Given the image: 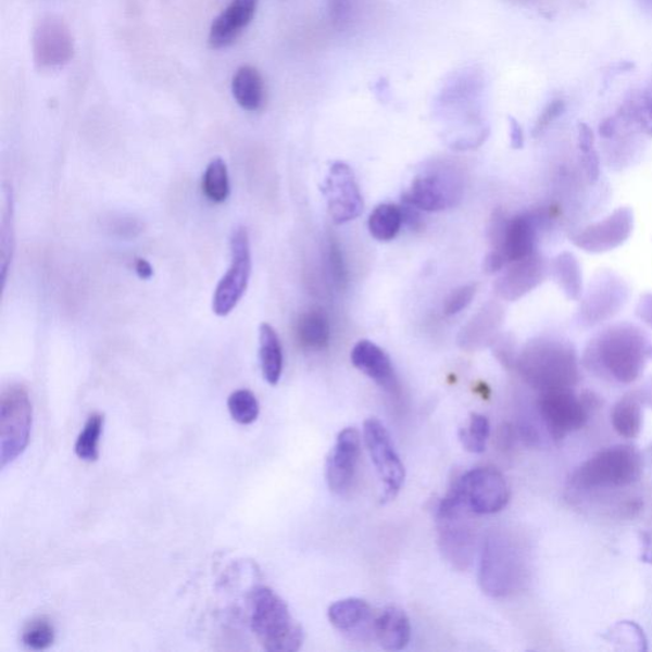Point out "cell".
Wrapping results in <instances>:
<instances>
[{
  "label": "cell",
  "mask_w": 652,
  "mask_h": 652,
  "mask_svg": "<svg viewBox=\"0 0 652 652\" xmlns=\"http://www.w3.org/2000/svg\"><path fill=\"white\" fill-rule=\"evenodd\" d=\"M650 348L647 335L636 325H613L590 340L584 365L603 379L629 385L640 379Z\"/></svg>",
  "instance_id": "obj_1"
},
{
  "label": "cell",
  "mask_w": 652,
  "mask_h": 652,
  "mask_svg": "<svg viewBox=\"0 0 652 652\" xmlns=\"http://www.w3.org/2000/svg\"><path fill=\"white\" fill-rule=\"evenodd\" d=\"M643 472L642 455L632 444H614L598 451L577 466L568 479V491L587 496L624 491L639 484Z\"/></svg>",
  "instance_id": "obj_2"
},
{
  "label": "cell",
  "mask_w": 652,
  "mask_h": 652,
  "mask_svg": "<svg viewBox=\"0 0 652 652\" xmlns=\"http://www.w3.org/2000/svg\"><path fill=\"white\" fill-rule=\"evenodd\" d=\"M526 384L540 392L574 389L580 381V365L573 344L542 338L525 348L517 361Z\"/></svg>",
  "instance_id": "obj_3"
},
{
  "label": "cell",
  "mask_w": 652,
  "mask_h": 652,
  "mask_svg": "<svg viewBox=\"0 0 652 652\" xmlns=\"http://www.w3.org/2000/svg\"><path fill=\"white\" fill-rule=\"evenodd\" d=\"M250 625L266 651L294 652L302 647L303 629L290 607L269 588H256L250 595Z\"/></svg>",
  "instance_id": "obj_4"
},
{
  "label": "cell",
  "mask_w": 652,
  "mask_h": 652,
  "mask_svg": "<svg viewBox=\"0 0 652 652\" xmlns=\"http://www.w3.org/2000/svg\"><path fill=\"white\" fill-rule=\"evenodd\" d=\"M525 559L515 540L502 532H493L481 547L478 580L487 595L503 598L522 587L525 581Z\"/></svg>",
  "instance_id": "obj_5"
},
{
  "label": "cell",
  "mask_w": 652,
  "mask_h": 652,
  "mask_svg": "<svg viewBox=\"0 0 652 652\" xmlns=\"http://www.w3.org/2000/svg\"><path fill=\"white\" fill-rule=\"evenodd\" d=\"M599 406L594 392L577 394L574 389L540 392L537 408L540 421L554 442H561L588 424Z\"/></svg>",
  "instance_id": "obj_6"
},
{
  "label": "cell",
  "mask_w": 652,
  "mask_h": 652,
  "mask_svg": "<svg viewBox=\"0 0 652 652\" xmlns=\"http://www.w3.org/2000/svg\"><path fill=\"white\" fill-rule=\"evenodd\" d=\"M466 510L453 493L437 509V535L444 560L457 569L469 568L476 555L477 536Z\"/></svg>",
  "instance_id": "obj_7"
},
{
  "label": "cell",
  "mask_w": 652,
  "mask_h": 652,
  "mask_svg": "<svg viewBox=\"0 0 652 652\" xmlns=\"http://www.w3.org/2000/svg\"><path fill=\"white\" fill-rule=\"evenodd\" d=\"M33 428V404L22 385H11L0 398V466L24 454Z\"/></svg>",
  "instance_id": "obj_8"
},
{
  "label": "cell",
  "mask_w": 652,
  "mask_h": 652,
  "mask_svg": "<svg viewBox=\"0 0 652 652\" xmlns=\"http://www.w3.org/2000/svg\"><path fill=\"white\" fill-rule=\"evenodd\" d=\"M450 493L473 515L498 514L507 506L511 498L503 474L487 466L465 473Z\"/></svg>",
  "instance_id": "obj_9"
},
{
  "label": "cell",
  "mask_w": 652,
  "mask_h": 652,
  "mask_svg": "<svg viewBox=\"0 0 652 652\" xmlns=\"http://www.w3.org/2000/svg\"><path fill=\"white\" fill-rule=\"evenodd\" d=\"M463 180L453 167L441 165L424 170L403 196V203L424 212L453 209L463 197Z\"/></svg>",
  "instance_id": "obj_10"
},
{
  "label": "cell",
  "mask_w": 652,
  "mask_h": 652,
  "mask_svg": "<svg viewBox=\"0 0 652 652\" xmlns=\"http://www.w3.org/2000/svg\"><path fill=\"white\" fill-rule=\"evenodd\" d=\"M231 266L220 280L213 296V313L227 316L239 305L251 276V251L247 228L236 227L231 235Z\"/></svg>",
  "instance_id": "obj_11"
},
{
  "label": "cell",
  "mask_w": 652,
  "mask_h": 652,
  "mask_svg": "<svg viewBox=\"0 0 652 652\" xmlns=\"http://www.w3.org/2000/svg\"><path fill=\"white\" fill-rule=\"evenodd\" d=\"M363 440L383 481L381 502L394 500L405 480V468L390 439L388 429L379 419L369 418L363 426Z\"/></svg>",
  "instance_id": "obj_12"
},
{
  "label": "cell",
  "mask_w": 652,
  "mask_h": 652,
  "mask_svg": "<svg viewBox=\"0 0 652 652\" xmlns=\"http://www.w3.org/2000/svg\"><path fill=\"white\" fill-rule=\"evenodd\" d=\"M322 191L335 224L344 225L361 216L363 198L352 168L347 163H333Z\"/></svg>",
  "instance_id": "obj_13"
},
{
  "label": "cell",
  "mask_w": 652,
  "mask_h": 652,
  "mask_svg": "<svg viewBox=\"0 0 652 652\" xmlns=\"http://www.w3.org/2000/svg\"><path fill=\"white\" fill-rule=\"evenodd\" d=\"M537 220L532 214H518L510 221L494 216L491 229L493 251H498L507 264L536 254Z\"/></svg>",
  "instance_id": "obj_14"
},
{
  "label": "cell",
  "mask_w": 652,
  "mask_h": 652,
  "mask_svg": "<svg viewBox=\"0 0 652 652\" xmlns=\"http://www.w3.org/2000/svg\"><path fill=\"white\" fill-rule=\"evenodd\" d=\"M34 61L37 68L55 70L68 64L74 54V41L68 26L53 16L42 18L35 28Z\"/></svg>",
  "instance_id": "obj_15"
},
{
  "label": "cell",
  "mask_w": 652,
  "mask_h": 652,
  "mask_svg": "<svg viewBox=\"0 0 652 652\" xmlns=\"http://www.w3.org/2000/svg\"><path fill=\"white\" fill-rule=\"evenodd\" d=\"M632 226V211L620 209L604 221L575 233L570 236V241L588 253H605L624 243L631 235Z\"/></svg>",
  "instance_id": "obj_16"
},
{
  "label": "cell",
  "mask_w": 652,
  "mask_h": 652,
  "mask_svg": "<svg viewBox=\"0 0 652 652\" xmlns=\"http://www.w3.org/2000/svg\"><path fill=\"white\" fill-rule=\"evenodd\" d=\"M361 450V436L355 428H344L340 431L335 448L326 461L325 477L330 491L344 494L351 488Z\"/></svg>",
  "instance_id": "obj_17"
},
{
  "label": "cell",
  "mask_w": 652,
  "mask_h": 652,
  "mask_svg": "<svg viewBox=\"0 0 652 652\" xmlns=\"http://www.w3.org/2000/svg\"><path fill=\"white\" fill-rule=\"evenodd\" d=\"M627 300V288L624 281L604 273L590 286L579 311L580 323L592 326L619 313Z\"/></svg>",
  "instance_id": "obj_18"
},
{
  "label": "cell",
  "mask_w": 652,
  "mask_h": 652,
  "mask_svg": "<svg viewBox=\"0 0 652 652\" xmlns=\"http://www.w3.org/2000/svg\"><path fill=\"white\" fill-rule=\"evenodd\" d=\"M259 0H233V3L214 18L209 42L214 50L225 49L239 39L253 21Z\"/></svg>",
  "instance_id": "obj_19"
},
{
  "label": "cell",
  "mask_w": 652,
  "mask_h": 652,
  "mask_svg": "<svg viewBox=\"0 0 652 652\" xmlns=\"http://www.w3.org/2000/svg\"><path fill=\"white\" fill-rule=\"evenodd\" d=\"M511 266L499 281V293L503 299L515 301L535 290L546 277L547 266L542 258L532 254Z\"/></svg>",
  "instance_id": "obj_20"
},
{
  "label": "cell",
  "mask_w": 652,
  "mask_h": 652,
  "mask_svg": "<svg viewBox=\"0 0 652 652\" xmlns=\"http://www.w3.org/2000/svg\"><path fill=\"white\" fill-rule=\"evenodd\" d=\"M353 366L384 390L397 388V376L389 355L372 340H360L351 353Z\"/></svg>",
  "instance_id": "obj_21"
},
{
  "label": "cell",
  "mask_w": 652,
  "mask_h": 652,
  "mask_svg": "<svg viewBox=\"0 0 652 652\" xmlns=\"http://www.w3.org/2000/svg\"><path fill=\"white\" fill-rule=\"evenodd\" d=\"M374 632L383 649L388 651L403 650L411 641L412 627L410 618L398 606L385 607L375 620Z\"/></svg>",
  "instance_id": "obj_22"
},
{
  "label": "cell",
  "mask_w": 652,
  "mask_h": 652,
  "mask_svg": "<svg viewBox=\"0 0 652 652\" xmlns=\"http://www.w3.org/2000/svg\"><path fill=\"white\" fill-rule=\"evenodd\" d=\"M643 402L640 394L629 392L614 404L611 412V422L620 437L624 439H636L642 431L643 426Z\"/></svg>",
  "instance_id": "obj_23"
},
{
  "label": "cell",
  "mask_w": 652,
  "mask_h": 652,
  "mask_svg": "<svg viewBox=\"0 0 652 652\" xmlns=\"http://www.w3.org/2000/svg\"><path fill=\"white\" fill-rule=\"evenodd\" d=\"M259 358L264 380L274 387L284 372V351L277 331L266 323L259 329Z\"/></svg>",
  "instance_id": "obj_24"
},
{
  "label": "cell",
  "mask_w": 652,
  "mask_h": 652,
  "mask_svg": "<svg viewBox=\"0 0 652 652\" xmlns=\"http://www.w3.org/2000/svg\"><path fill=\"white\" fill-rule=\"evenodd\" d=\"M328 617L339 631L355 632L372 620L373 610L365 600L348 598L331 604Z\"/></svg>",
  "instance_id": "obj_25"
},
{
  "label": "cell",
  "mask_w": 652,
  "mask_h": 652,
  "mask_svg": "<svg viewBox=\"0 0 652 652\" xmlns=\"http://www.w3.org/2000/svg\"><path fill=\"white\" fill-rule=\"evenodd\" d=\"M233 95L239 105L247 111H258L264 102V80L254 66L243 65L233 79Z\"/></svg>",
  "instance_id": "obj_26"
},
{
  "label": "cell",
  "mask_w": 652,
  "mask_h": 652,
  "mask_svg": "<svg viewBox=\"0 0 652 652\" xmlns=\"http://www.w3.org/2000/svg\"><path fill=\"white\" fill-rule=\"evenodd\" d=\"M404 224L403 211L394 204H380L369 214L368 231L381 242L394 240Z\"/></svg>",
  "instance_id": "obj_27"
},
{
  "label": "cell",
  "mask_w": 652,
  "mask_h": 652,
  "mask_svg": "<svg viewBox=\"0 0 652 652\" xmlns=\"http://www.w3.org/2000/svg\"><path fill=\"white\" fill-rule=\"evenodd\" d=\"M552 274L567 299L579 300L582 292V274L579 262L570 253H562L552 263Z\"/></svg>",
  "instance_id": "obj_28"
},
{
  "label": "cell",
  "mask_w": 652,
  "mask_h": 652,
  "mask_svg": "<svg viewBox=\"0 0 652 652\" xmlns=\"http://www.w3.org/2000/svg\"><path fill=\"white\" fill-rule=\"evenodd\" d=\"M300 342L313 350H322L330 342V324L321 310H311L303 314L298 325Z\"/></svg>",
  "instance_id": "obj_29"
},
{
  "label": "cell",
  "mask_w": 652,
  "mask_h": 652,
  "mask_svg": "<svg viewBox=\"0 0 652 652\" xmlns=\"http://www.w3.org/2000/svg\"><path fill=\"white\" fill-rule=\"evenodd\" d=\"M4 211L0 225V277L4 287L7 273L12 263L14 249L13 198L12 190L4 189Z\"/></svg>",
  "instance_id": "obj_30"
},
{
  "label": "cell",
  "mask_w": 652,
  "mask_h": 652,
  "mask_svg": "<svg viewBox=\"0 0 652 652\" xmlns=\"http://www.w3.org/2000/svg\"><path fill=\"white\" fill-rule=\"evenodd\" d=\"M203 192L213 203H224L229 196V179L226 162L214 159L203 175Z\"/></svg>",
  "instance_id": "obj_31"
},
{
  "label": "cell",
  "mask_w": 652,
  "mask_h": 652,
  "mask_svg": "<svg viewBox=\"0 0 652 652\" xmlns=\"http://www.w3.org/2000/svg\"><path fill=\"white\" fill-rule=\"evenodd\" d=\"M103 429V417L101 414H92L87 419L84 429L76 442V454L80 461L92 463L99 459V443Z\"/></svg>",
  "instance_id": "obj_32"
},
{
  "label": "cell",
  "mask_w": 652,
  "mask_h": 652,
  "mask_svg": "<svg viewBox=\"0 0 652 652\" xmlns=\"http://www.w3.org/2000/svg\"><path fill=\"white\" fill-rule=\"evenodd\" d=\"M489 435H491V425L487 417L473 413L468 426L459 431V440L465 450L474 454H481L487 449Z\"/></svg>",
  "instance_id": "obj_33"
},
{
  "label": "cell",
  "mask_w": 652,
  "mask_h": 652,
  "mask_svg": "<svg viewBox=\"0 0 652 652\" xmlns=\"http://www.w3.org/2000/svg\"><path fill=\"white\" fill-rule=\"evenodd\" d=\"M610 642L622 644V649L647 651L648 639L643 629L631 620H622L604 635Z\"/></svg>",
  "instance_id": "obj_34"
},
{
  "label": "cell",
  "mask_w": 652,
  "mask_h": 652,
  "mask_svg": "<svg viewBox=\"0 0 652 652\" xmlns=\"http://www.w3.org/2000/svg\"><path fill=\"white\" fill-rule=\"evenodd\" d=\"M227 405L233 419L240 425L253 424L261 412L256 397L247 389L234 391L228 398Z\"/></svg>",
  "instance_id": "obj_35"
},
{
  "label": "cell",
  "mask_w": 652,
  "mask_h": 652,
  "mask_svg": "<svg viewBox=\"0 0 652 652\" xmlns=\"http://www.w3.org/2000/svg\"><path fill=\"white\" fill-rule=\"evenodd\" d=\"M22 640L28 649L35 651L47 650L55 641L54 627L47 619H36L28 625Z\"/></svg>",
  "instance_id": "obj_36"
},
{
  "label": "cell",
  "mask_w": 652,
  "mask_h": 652,
  "mask_svg": "<svg viewBox=\"0 0 652 652\" xmlns=\"http://www.w3.org/2000/svg\"><path fill=\"white\" fill-rule=\"evenodd\" d=\"M476 285H468L457 288L444 303V314L451 316L461 313L464 309L471 305V302L476 296Z\"/></svg>",
  "instance_id": "obj_37"
},
{
  "label": "cell",
  "mask_w": 652,
  "mask_h": 652,
  "mask_svg": "<svg viewBox=\"0 0 652 652\" xmlns=\"http://www.w3.org/2000/svg\"><path fill=\"white\" fill-rule=\"evenodd\" d=\"M329 265L333 278L338 287L343 288L347 284V271L343 262L342 251L336 241L329 244Z\"/></svg>",
  "instance_id": "obj_38"
},
{
  "label": "cell",
  "mask_w": 652,
  "mask_h": 652,
  "mask_svg": "<svg viewBox=\"0 0 652 652\" xmlns=\"http://www.w3.org/2000/svg\"><path fill=\"white\" fill-rule=\"evenodd\" d=\"M565 110V102H563L562 100L552 101L550 105H548L543 110V113L540 114V116L538 117L535 130H532V136L538 137L539 135H542V133L548 127H550V125L555 121V118H559Z\"/></svg>",
  "instance_id": "obj_39"
},
{
  "label": "cell",
  "mask_w": 652,
  "mask_h": 652,
  "mask_svg": "<svg viewBox=\"0 0 652 652\" xmlns=\"http://www.w3.org/2000/svg\"><path fill=\"white\" fill-rule=\"evenodd\" d=\"M582 154V166L585 168V174H587L588 180L591 184H594L598 181L600 176L599 155L595 150Z\"/></svg>",
  "instance_id": "obj_40"
},
{
  "label": "cell",
  "mask_w": 652,
  "mask_h": 652,
  "mask_svg": "<svg viewBox=\"0 0 652 652\" xmlns=\"http://www.w3.org/2000/svg\"><path fill=\"white\" fill-rule=\"evenodd\" d=\"M353 0H330V16L336 24H343L350 17Z\"/></svg>",
  "instance_id": "obj_41"
},
{
  "label": "cell",
  "mask_w": 652,
  "mask_h": 652,
  "mask_svg": "<svg viewBox=\"0 0 652 652\" xmlns=\"http://www.w3.org/2000/svg\"><path fill=\"white\" fill-rule=\"evenodd\" d=\"M509 124L511 147H513L514 150H522L525 142L522 125L518 124L515 117L511 116L509 117Z\"/></svg>",
  "instance_id": "obj_42"
},
{
  "label": "cell",
  "mask_w": 652,
  "mask_h": 652,
  "mask_svg": "<svg viewBox=\"0 0 652 652\" xmlns=\"http://www.w3.org/2000/svg\"><path fill=\"white\" fill-rule=\"evenodd\" d=\"M507 265L505 259L498 253V251H491L485 259V271L487 273H496L502 271Z\"/></svg>",
  "instance_id": "obj_43"
},
{
  "label": "cell",
  "mask_w": 652,
  "mask_h": 652,
  "mask_svg": "<svg viewBox=\"0 0 652 652\" xmlns=\"http://www.w3.org/2000/svg\"><path fill=\"white\" fill-rule=\"evenodd\" d=\"M641 560L652 565V525L641 535Z\"/></svg>",
  "instance_id": "obj_44"
},
{
  "label": "cell",
  "mask_w": 652,
  "mask_h": 652,
  "mask_svg": "<svg viewBox=\"0 0 652 652\" xmlns=\"http://www.w3.org/2000/svg\"><path fill=\"white\" fill-rule=\"evenodd\" d=\"M637 315L652 328V294L644 296L637 306Z\"/></svg>",
  "instance_id": "obj_45"
},
{
  "label": "cell",
  "mask_w": 652,
  "mask_h": 652,
  "mask_svg": "<svg viewBox=\"0 0 652 652\" xmlns=\"http://www.w3.org/2000/svg\"><path fill=\"white\" fill-rule=\"evenodd\" d=\"M136 269H137L139 278L147 280V279H151V277L153 276L152 266L150 263L145 261V259H138Z\"/></svg>",
  "instance_id": "obj_46"
},
{
  "label": "cell",
  "mask_w": 652,
  "mask_h": 652,
  "mask_svg": "<svg viewBox=\"0 0 652 652\" xmlns=\"http://www.w3.org/2000/svg\"><path fill=\"white\" fill-rule=\"evenodd\" d=\"M640 396H641L642 402L648 403L649 405L652 406V380L650 381L648 387L644 388L643 391H641Z\"/></svg>",
  "instance_id": "obj_47"
},
{
  "label": "cell",
  "mask_w": 652,
  "mask_h": 652,
  "mask_svg": "<svg viewBox=\"0 0 652 652\" xmlns=\"http://www.w3.org/2000/svg\"><path fill=\"white\" fill-rule=\"evenodd\" d=\"M647 110H648V115H649V121H650V130L652 133V95L649 96V98L647 100Z\"/></svg>",
  "instance_id": "obj_48"
},
{
  "label": "cell",
  "mask_w": 652,
  "mask_h": 652,
  "mask_svg": "<svg viewBox=\"0 0 652 652\" xmlns=\"http://www.w3.org/2000/svg\"><path fill=\"white\" fill-rule=\"evenodd\" d=\"M650 358L652 359V347L650 348Z\"/></svg>",
  "instance_id": "obj_49"
},
{
  "label": "cell",
  "mask_w": 652,
  "mask_h": 652,
  "mask_svg": "<svg viewBox=\"0 0 652 652\" xmlns=\"http://www.w3.org/2000/svg\"><path fill=\"white\" fill-rule=\"evenodd\" d=\"M650 455H651V461H652V447L650 449Z\"/></svg>",
  "instance_id": "obj_50"
}]
</instances>
